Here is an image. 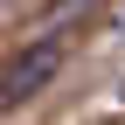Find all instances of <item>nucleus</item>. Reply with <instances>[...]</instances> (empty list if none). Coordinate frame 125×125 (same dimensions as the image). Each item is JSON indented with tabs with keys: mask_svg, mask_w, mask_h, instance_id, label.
I'll use <instances>...</instances> for the list:
<instances>
[{
	"mask_svg": "<svg viewBox=\"0 0 125 125\" xmlns=\"http://www.w3.org/2000/svg\"><path fill=\"white\" fill-rule=\"evenodd\" d=\"M56 70H62V49H56V42H35V49H21L7 70H0V104L35 97L42 83H56Z\"/></svg>",
	"mask_w": 125,
	"mask_h": 125,
	"instance_id": "f257e3e1",
	"label": "nucleus"
}]
</instances>
